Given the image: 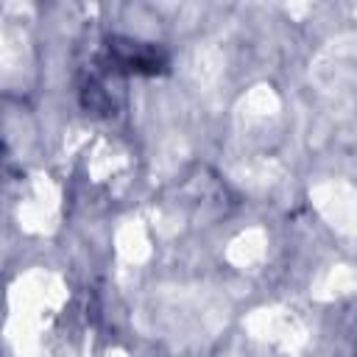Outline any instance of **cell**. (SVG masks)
I'll return each instance as SVG.
<instances>
[{
  "label": "cell",
  "instance_id": "6da1fadb",
  "mask_svg": "<svg viewBox=\"0 0 357 357\" xmlns=\"http://www.w3.org/2000/svg\"><path fill=\"white\" fill-rule=\"evenodd\" d=\"M114 61L128 70V73H156L162 64V56L156 53V47L142 45V42H131V39H114L109 45Z\"/></svg>",
  "mask_w": 357,
  "mask_h": 357
}]
</instances>
